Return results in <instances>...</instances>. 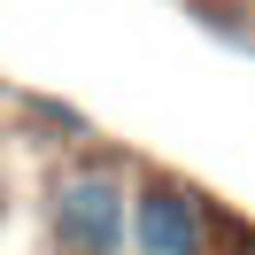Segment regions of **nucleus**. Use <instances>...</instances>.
I'll return each instance as SVG.
<instances>
[{
  "mask_svg": "<svg viewBox=\"0 0 255 255\" xmlns=\"http://www.w3.org/2000/svg\"><path fill=\"white\" fill-rule=\"evenodd\" d=\"M39 224L54 255H131V162L109 147H78L39 186Z\"/></svg>",
  "mask_w": 255,
  "mask_h": 255,
  "instance_id": "1",
  "label": "nucleus"
},
{
  "mask_svg": "<svg viewBox=\"0 0 255 255\" xmlns=\"http://www.w3.org/2000/svg\"><path fill=\"white\" fill-rule=\"evenodd\" d=\"M224 217L193 178L178 170H131V255H224Z\"/></svg>",
  "mask_w": 255,
  "mask_h": 255,
  "instance_id": "2",
  "label": "nucleus"
},
{
  "mask_svg": "<svg viewBox=\"0 0 255 255\" xmlns=\"http://www.w3.org/2000/svg\"><path fill=\"white\" fill-rule=\"evenodd\" d=\"M23 124H47L62 155H78V147H93V139H101V131H93V116H85V109H70V101H54V93H31V101H23Z\"/></svg>",
  "mask_w": 255,
  "mask_h": 255,
  "instance_id": "3",
  "label": "nucleus"
},
{
  "mask_svg": "<svg viewBox=\"0 0 255 255\" xmlns=\"http://www.w3.org/2000/svg\"><path fill=\"white\" fill-rule=\"evenodd\" d=\"M248 47H255V31H248Z\"/></svg>",
  "mask_w": 255,
  "mask_h": 255,
  "instance_id": "4",
  "label": "nucleus"
}]
</instances>
